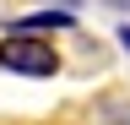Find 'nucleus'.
<instances>
[{
	"mask_svg": "<svg viewBox=\"0 0 130 125\" xmlns=\"http://www.w3.org/2000/svg\"><path fill=\"white\" fill-rule=\"evenodd\" d=\"M0 65H6L11 76H54L60 60H54V49H49L43 38L11 27V38H0Z\"/></svg>",
	"mask_w": 130,
	"mask_h": 125,
	"instance_id": "1",
	"label": "nucleus"
},
{
	"mask_svg": "<svg viewBox=\"0 0 130 125\" xmlns=\"http://www.w3.org/2000/svg\"><path fill=\"white\" fill-rule=\"evenodd\" d=\"M119 44H125V49H130V27H119Z\"/></svg>",
	"mask_w": 130,
	"mask_h": 125,
	"instance_id": "2",
	"label": "nucleus"
},
{
	"mask_svg": "<svg viewBox=\"0 0 130 125\" xmlns=\"http://www.w3.org/2000/svg\"><path fill=\"white\" fill-rule=\"evenodd\" d=\"M60 6H71V11H76V6H81V0H60Z\"/></svg>",
	"mask_w": 130,
	"mask_h": 125,
	"instance_id": "3",
	"label": "nucleus"
},
{
	"mask_svg": "<svg viewBox=\"0 0 130 125\" xmlns=\"http://www.w3.org/2000/svg\"><path fill=\"white\" fill-rule=\"evenodd\" d=\"M114 6H130V0H114Z\"/></svg>",
	"mask_w": 130,
	"mask_h": 125,
	"instance_id": "4",
	"label": "nucleus"
}]
</instances>
